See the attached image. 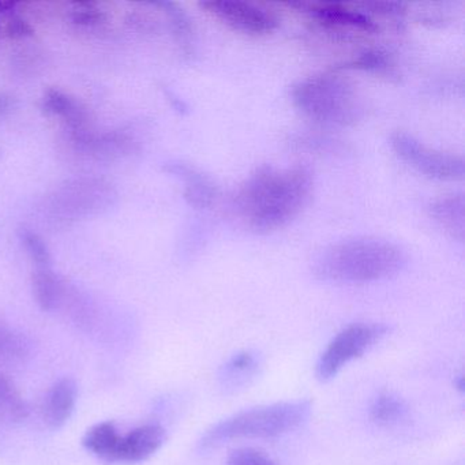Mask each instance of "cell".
Returning a JSON list of instances; mask_svg holds the SVG:
<instances>
[{"mask_svg":"<svg viewBox=\"0 0 465 465\" xmlns=\"http://www.w3.org/2000/svg\"><path fill=\"white\" fill-rule=\"evenodd\" d=\"M314 175L307 165L257 168L235 195V208L249 227L268 233L290 224L309 203Z\"/></svg>","mask_w":465,"mask_h":465,"instance_id":"cell-1","label":"cell"},{"mask_svg":"<svg viewBox=\"0 0 465 465\" xmlns=\"http://www.w3.org/2000/svg\"><path fill=\"white\" fill-rule=\"evenodd\" d=\"M407 263V252L400 244L363 236L323 249L312 262V274L331 284H366L396 276Z\"/></svg>","mask_w":465,"mask_h":465,"instance_id":"cell-2","label":"cell"},{"mask_svg":"<svg viewBox=\"0 0 465 465\" xmlns=\"http://www.w3.org/2000/svg\"><path fill=\"white\" fill-rule=\"evenodd\" d=\"M293 105L314 124L331 129L353 126L364 105L355 86L336 73L312 75L291 89Z\"/></svg>","mask_w":465,"mask_h":465,"instance_id":"cell-3","label":"cell"},{"mask_svg":"<svg viewBox=\"0 0 465 465\" xmlns=\"http://www.w3.org/2000/svg\"><path fill=\"white\" fill-rule=\"evenodd\" d=\"M312 411L309 400L274 402L242 411L209 427L198 446L201 450H209L241 438L280 437L306 423Z\"/></svg>","mask_w":465,"mask_h":465,"instance_id":"cell-4","label":"cell"},{"mask_svg":"<svg viewBox=\"0 0 465 465\" xmlns=\"http://www.w3.org/2000/svg\"><path fill=\"white\" fill-rule=\"evenodd\" d=\"M385 323L358 322L342 329L321 353L315 374L321 382L333 380L350 361L363 356L388 334Z\"/></svg>","mask_w":465,"mask_h":465,"instance_id":"cell-5","label":"cell"},{"mask_svg":"<svg viewBox=\"0 0 465 465\" xmlns=\"http://www.w3.org/2000/svg\"><path fill=\"white\" fill-rule=\"evenodd\" d=\"M391 146L394 154L408 167L435 181H460L465 175L464 159L424 145L410 133H391Z\"/></svg>","mask_w":465,"mask_h":465,"instance_id":"cell-6","label":"cell"},{"mask_svg":"<svg viewBox=\"0 0 465 465\" xmlns=\"http://www.w3.org/2000/svg\"><path fill=\"white\" fill-rule=\"evenodd\" d=\"M200 6L233 31L242 34L261 36L272 34L280 25L279 17L273 12L249 2L205 0L201 2Z\"/></svg>","mask_w":465,"mask_h":465,"instance_id":"cell-7","label":"cell"},{"mask_svg":"<svg viewBox=\"0 0 465 465\" xmlns=\"http://www.w3.org/2000/svg\"><path fill=\"white\" fill-rule=\"evenodd\" d=\"M163 171L183 181V197L192 208L206 209L216 201V183L198 168L183 162H168L163 165Z\"/></svg>","mask_w":465,"mask_h":465,"instance_id":"cell-8","label":"cell"},{"mask_svg":"<svg viewBox=\"0 0 465 465\" xmlns=\"http://www.w3.org/2000/svg\"><path fill=\"white\" fill-rule=\"evenodd\" d=\"M165 430L159 424H145L122 435L118 462H141L153 456L164 445Z\"/></svg>","mask_w":465,"mask_h":465,"instance_id":"cell-9","label":"cell"},{"mask_svg":"<svg viewBox=\"0 0 465 465\" xmlns=\"http://www.w3.org/2000/svg\"><path fill=\"white\" fill-rule=\"evenodd\" d=\"M291 7H298L303 12L310 13L321 24L337 28L356 29V31L375 34L380 31L374 20L369 15L356 10L347 9L341 5H320L312 6L310 4H290Z\"/></svg>","mask_w":465,"mask_h":465,"instance_id":"cell-10","label":"cell"},{"mask_svg":"<svg viewBox=\"0 0 465 465\" xmlns=\"http://www.w3.org/2000/svg\"><path fill=\"white\" fill-rule=\"evenodd\" d=\"M429 214L438 227L456 241H464L465 201L462 193L437 198L429 205Z\"/></svg>","mask_w":465,"mask_h":465,"instance_id":"cell-11","label":"cell"},{"mask_svg":"<svg viewBox=\"0 0 465 465\" xmlns=\"http://www.w3.org/2000/svg\"><path fill=\"white\" fill-rule=\"evenodd\" d=\"M77 383L72 378H62L48 391L45 418L48 426L59 429L74 412L77 404Z\"/></svg>","mask_w":465,"mask_h":465,"instance_id":"cell-12","label":"cell"},{"mask_svg":"<svg viewBox=\"0 0 465 465\" xmlns=\"http://www.w3.org/2000/svg\"><path fill=\"white\" fill-rule=\"evenodd\" d=\"M258 369L260 361L255 353L250 351L235 353L220 370V386L225 393H235L254 380Z\"/></svg>","mask_w":465,"mask_h":465,"instance_id":"cell-13","label":"cell"},{"mask_svg":"<svg viewBox=\"0 0 465 465\" xmlns=\"http://www.w3.org/2000/svg\"><path fill=\"white\" fill-rule=\"evenodd\" d=\"M122 435L119 434L115 423L102 421L94 424L83 438V445L86 450L105 462H118L119 445Z\"/></svg>","mask_w":465,"mask_h":465,"instance_id":"cell-14","label":"cell"},{"mask_svg":"<svg viewBox=\"0 0 465 465\" xmlns=\"http://www.w3.org/2000/svg\"><path fill=\"white\" fill-rule=\"evenodd\" d=\"M42 107L45 114L64 118L73 133L85 129L86 118H88L85 108L64 92L59 91V89L47 91L43 99Z\"/></svg>","mask_w":465,"mask_h":465,"instance_id":"cell-15","label":"cell"},{"mask_svg":"<svg viewBox=\"0 0 465 465\" xmlns=\"http://www.w3.org/2000/svg\"><path fill=\"white\" fill-rule=\"evenodd\" d=\"M34 291L42 310L53 312L61 302L64 287L53 269H36L34 274Z\"/></svg>","mask_w":465,"mask_h":465,"instance_id":"cell-16","label":"cell"},{"mask_svg":"<svg viewBox=\"0 0 465 465\" xmlns=\"http://www.w3.org/2000/svg\"><path fill=\"white\" fill-rule=\"evenodd\" d=\"M336 72L342 70H361V72L374 73V74L383 75L386 78H397L396 67L391 62V56L381 50L364 51L363 54L347 62V64H340L334 67Z\"/></svg>","mask_w":465,"mask_h":465,"instance_id":"cell-17","label":"cell"},{"mask_svg":"<svg viewBox=\"0 0 465 465\" xmlns=\"http://www.w3.org/2000/svg\"><path fill=\"white\" fill-rule=\"evenodd\" d=\"M156 6L162 7L170 18V25L178 39L182 50L190 55L194 48V26L192 18L179 5L173 2H157Z\"/></svg>","mask_w":465,"mask_h":465,"instance_id":"cell-18","label":"cell"},{"mask_svg":"<svg viewBox=\"0 0 465 465\" xmlns=\"http://www.w3.org/2000/svg\"><path fill=\"white\" fill-rule=\"evenodd\" d=\"M28 405L9 378L0 374V419L21 421L28 416Z\"/></svg>","mask_w":465,"mask_h":465,"instance_id":"cell-19","label":"cell"},{"mask_svg":"<svg viewBox=\"0 0 465 465\" xmlns=\"http://www.w3.org/2000/svg\"><path fill=\"white\" fill-rule=\"evenodd\" d=\"M18 236H20V241L23 242L24 247H25L29 257L32 258L37 269L51 268V261L53 260H51L50 249H48L47 243L39 233L24 227L18 231Z\"/></svg>","mask_w":465,"mask_h":465,"instance_id":"cell-20","label":"cell"},{"mask_svg":"<svg viewBox=\"0 0 465 465\" xmlns=\"http://www.w3.org/2000/svg\"><path fill=\"white\" fill-rule=\"evenodd\" d=\"M404 410L401 400L391 394H383L375 400L371 407V418L380 424L393 423L397 419L401 418Z\"/></svg>","mask_w":465,"mask_h":465,"instance_id":"cell-21","label":"cell"},{"mask_svg":"<svg viewBox=\"0 0 465 465\" xmlns=\"http://www.w3.org/2000/svg\"><path fill=\"white\" fill-rule=\"evenodd\" d=\"M227 465H277L271 457L252 448L233 449L228 454Z\"/></svg>","mask_w":465,"mask_h":465,"instance_id":"cell-22","label":"cell"},{"mask_svg":"<svg viewBox=\"0 0 465 465\" xmlns=\"http://www.w3.org/2000/svg\"><path fill=\"white\" fill-rule=\"evenodd\" d=\"M72 20L77 25L94 26L102 24L105 20V15L94 5L80 4L75 5V9L72 13Z\"/></svg>","mask_w":465,"mask_h":465,"instance_id":"cell-23","label":"cell"},{"mask_svg":"<svg viewBox=\"0 0 465 465\" xmlns=\"http://www.w3.org/2000/svg\"><path fill=\"white\" fill-rule=\"evenodd\" d=\"M361 12L371 15H383V17L402 18L405 15V5L400 2H366L359 5Z\"/></svg>","mask_w":465,"mask_h":465,"instance_id":"cell-24","label":"cell"},{"mask_svg":"<svg viewBox=\"0 0 465 465\" xmlns=\"http://www.w3.org/2000/svg\"><path fill=\"white\" fill-rule=\"evenodd\" d=\"M6 35L10 39L20 40L34 36L35 31L29 25V23H26L20 15L13 13V15H9V20H7Z\"/></svg>","mask_w":465,"mask_h":465,"instance_id":"cell-25","label":"cell"},{"mask_svg":"<svg viewBox=\"0 0 465 465\" xmlns=\"http://www.w3.org/2000/svg\"><path fill=\"white\" fill-rule=\"evenodd\" d=\"M15 107V99L7 94H0V116L9 113Z\"/></svg>","mask_w":465,"mask_h":465,"instance_id":"cell-26","label":"cell"},{"mask_svg":"<svg viewBox=\"0 0 465 465\" xmlns=\"http://www.w3.org/2000/svg\"><path fill=\"white\" fill-rule=\"evenodd\" d=\"M164 94H167L168 100H170L171 104H173V107L175 108L176 111H179V113H186V105H184V103L182 102L181 99L175 97L173 92L164 91Z\"/></svg>","mask_w":465,"mask_h":465,"instance_id":"cell-27","label":"cell"},{"mask_svg":"<svg viewBox=\"0 0 465 465\" xmlns=\"http://www.w3.org/2000/svg\"><path fill=\"white\" fill-rule=\"evenodd\" d=\"M15 7H17V4L15 2H9V0H0V15H6L9 13L13 15L15 13Z\"/></svg>","mask_w":465,"mask_h":465,"instance_id":"cell-28","label":"cell"}]
</instances>
